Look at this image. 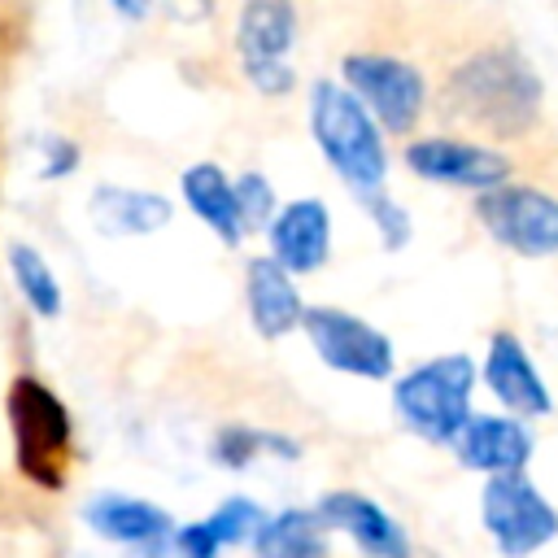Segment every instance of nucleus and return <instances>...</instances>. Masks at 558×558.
<instances>
[{"label": "nucleus", "mask_w": 558, "mask_h": 558, "mask_svg": "<svg viewBox=\"0 0 558 558\" xmlns=\"http://www.w3.org/2000/svg\"><path fill=\"white\" fill-rule=\"evenodd\" d=\"M4 266H9L13 292L22 296V305H26L35 318L52 323V318L65 314L61 279H57V270L48 266V257H44L31 240H9V244H4Z\"/></svg>", "instance_id": "obj_19"}, {"label": "nucleus", "mask_w": 558, "mask_h": 558, "mask_svg": "<svg viewBox=\"0 0 558 558\" xmlns=\"http://www.w3.org/2000/svg\"><path fill=\"white\" fill-rule=\"evenodd\" d=\"M292 44H296V9L292 0H244L235 17V52L244 78L262 96H283L296 83L292 70Z\"/></svg>", "instance_id": "obj_6"}, {"label": "nucleus", "mask_w": 558, "mask_h": 558, "mask_svg": "<svg viewBox=\"0 0 558 558\" xmlns=\"http://www.w3.org/2000/svg\"><path fill=\"white\" fill-rule=\"evenodd\" d=\"M174 218V205L161 192L148 187H122V183H96L87 196V222L105 240H135L153 235Z\"/></svg>", "instance_id": "obj_16"}, {"label": "nucleus", "mask_w": 558, "mask_h": 558, "mask_svg": "<svg viewBox=\"0 0 558 558\" xmlns=\"http://www.w3.org/2000/svg\"><path fill=\"white\" fill-rule=\"evenodd\" d=\"M262 453L296 462V458H301V445H296L292 436H283V432H262V427H248V423H227V427H218L214 440H209V458H214L218 466H227V471H244V466H253Z\"/></svg>", "instance_id": "obj_21"}, {"label": "nucleus", "mask_w": 558, "mask_h": 558, "mask_svg": "<svg viewBox=\"0 0 558 558\" xmlns=\"http://www.w3.org/2000/svg\"><path fill=\"white\" fill-rule=\"evenodd\" d=\"M262 523H266V510H262L253 497H227L218 510L205 514V527L214 532V541H218L222 549H231V545H253V536H257Z\"/></svg>", "instance_id": "obj_22"}, {"label": "nucleus", "mask_w": 558, "mask_h": 558, "mask_svg": "<svg viewBox=\"0 0 558 558\" xmlns=\"http://www.w3.org/2000/svg\"><path fill=\"white\" fill-rule=\"evenodd\" d=\"M405 166L427 183L471 187V192H488V187L510 179V161L497 148L466 144V140H445V135H427V140L405 144Z\"/></svg>", "instance_id": "obj_11"}, {"label": "nucleus", "mask_w": 558, "mask_h": 558, "mask_svg": "<svg viewBox=\"0 0 558 558\" xmlns=\"http://www.w3.org/2000/svg\"><path fill=\"white\" fill-rule=\"evenodd\" d=\"M244 301H248V318L257 327L262 340H279L288 331L301 327V292L292 283V275L266 253V257H248L244 266Z\"/></svg>", "instance_id": "obj_17"}, {"label": "nucleus", "mask_w": 558, "mask_h": 558, "mask_svg": "<svg viewBox=\"0 0 558 558\" xmlns=\"http://www.w3.org/2000/svg\"><path fill=\"white\" fill-rule=\"evenodd\" d=\"M78 166H83L78 140H70L65 131H48V135L39 140V166H35V174H39L44 183H61V179H70Z\"/></svg>", "instance_id": "obj_24"}, {"label": "nucleus", "mask_w": 558, "mask_h": 558, "mask_svg": "<svg viewBox=\"0 0 558 558\" xmlns=\"http://www.w3.org/2000/svg\"><path fill=\"white\" fill-rule=\"evenodd\" d=\"M13 462L26 484L39 493H61L70 484L74 462V414L70 405L31 371H17L4 392Z\"/></svg>", "instance_id": "obj_2"}, {"label": "nucleus", "mask_w": 558, "mask_h": 558, "mask_svg": "<svg viewBox=\"0 0 558 558\" xmlns=\"http://www.w3.org/2000/svg\"><path fill=\"white\" fill-rule=\"evenodd\" d=\"M153 4H157V0H109V9H113L122 22H144V17L153 13Z\"/></svg>", "instance_id": "obj_27"}, {"label": "nucleus", "mask_w": 558, "mask_h": 558, "mask_svg": "<svg viewBox=\"0 0 558 558\" xmlns=\"http://www.w3.org/2000/svg\"><path fill=\"white\" fill-rule=\"evenodd\" d=\"M231 192H235V209H240V227H244V235L270 227L279 201H275V187H270V179H266L262 170H244V174L231 183Z\"/></svg>", "instance_id": "obj_23"}, {"label": "nucleus", "mask_w": 558, "mask_h": 558, "mask_svg": "<svg viewBox=\"0 0 558 558\" xmlns=\"http://www.w3.org/2000/svg\"><path fill=\"white\" fill-rule=\"evenodd\" d=\"M445 96L466 122H475L501 140L532 131L541 118V78L514 48H484V52L466 57L449 74Z\"/></svg>", "instance_id": "obj_1"}, {"label": "nucleus", "mask_w": 558, "mask_h": 558, "mask_svg": "<svg viewBox=\"0 0 558 558\" xmlns=\"http://www.w3.org/2000/svg\"><path fill=\"white\" fill-rule=\"evenodd\" d=\"M484 384L488 392L519 418H545L554 410V397L536 371V362L523 353V340L510 331L488 336V357H484Z\"/></svg>", "instance_id": "obj_12"}, {"label": "nucleus", "mask_w": 558, "mask_h": 558, "mask_svg": "<svg viewBox=\"0 0 558 558\" xmlns=\"http://www.w3.org/2000/svg\"><path fill=\"white\" fill-rule=\"evenodd\" d=\"M362 201H366V214H371V222H375L384 248H392V253L405 248V240H410V214H405L392 196H384V192H366Z\"/></svg>", "instance_id": "obj_25"}, {"label": "nucleus", "mask_w": 558, "mask_h": 558, "mask_svg": "<svg viewBox=\"0 0 558 558\" xmlns=\"http://www.w3.org/2000/svg\"><path fill=\"white\" fill-rule=\"evenodd\" d=\"M310 131L327 157V166L357 192H379L384 174H388V153H384V135L375 126V118L362 109V100L331 83L318 78L310 87Z\"/></svg>", "instance_id": "obj_3"}, {"label": "nucleus", "mask_w": 558, "mask_h": 558, "mask_svg": "<svg viewBox=\"0 0 558 558\" xmlns=\"http://www.w3.org/2000/svg\"><path fill=\"white\" fill-rule=\"evenodd\" d=\"M340 74L349 92L362 100V109L384 122V131H410L423 113V74L388 52H353L340 61Z\"/></svg>", "instance_id": "obj_9"}, {"label": "nucleus", "mask_w": 558, "mask_h": 558, "mask_svg": "<svg viewBox=\"0 0 558 558\" xmlns=\"http://www.w3.org/2000/svg\"><path fill=\"white\" fill-rule=\"evenodd\" d=\"M480 523L493 536L501 558H532L536 549H545L558 536V510L523 471H506V475L484 480Z\"/></svg>", "instance_id": "obj_5"}, {"label": "nucleus", "mask_w": 558, "mask_h": 558, "mask_svg": "<svg viewBox=\"0 0 558 558\" xmlns=\"http://www.w3.org/2000/svg\"><path fill=\"white\" fill-rule=\"evenodd\" d=\"M453 453L466 471H484V475L523 471L532 458V432L510 414H471L453 436Z\"/></svg>", "instance_id": "obj_15"}, {"label": "nucleus", "mask_w": 558, "mask_h": 558, "mask_svg": "<svg viewBox=\"0 0 558 558\" xmlns=\"http://www.w3.org/2000/svg\"><path fill=\"white\" fill-rule=\"evenodd\" d=\"M480 227L519 257H554L558 253V196L527 183H497L475 201Z\"/></svg>", "instance_id": "obj_7"}, {"label": "nucleus", "mask_w": 558, "mask_h": 558, "mask_svg": "<svg viewBox=\"0 0 558 558\" xmlns=\"http://www.w3.org/2000/svg\"><path fill=\"white\" fill-rule=\"evenodd\" d=\"M257 558H327V523L318 510L288 506L279 514H266V523L253 536Z\"/></svg>", "instance_id": "obj_20"}, {"label": "nucleus", "mask_w": 558, "mask_h": 558, "mask_svg": "<svg viewBox=\"0 0 558 558\" xmlns=\"http://www.w3.org/2000/svg\"><path fill=\"white\" fill-rule=\"evenodd\" d=\"M266 235H270V257L288 275H310L331 253V214L318 196H301V201L275 209Z\"/></svg>", "instance_id": "obj_13"}, {"label": "nucleus", "mask_w": 558, "mask_h": 558, "mask_svg": "<svg viewBox=\"0 0 558 558\" xmlns=\"http://www.w3.org/2000/svg\"><path fill=\"white\" fill-rule=\"evenodd\" d=\"M179 192H183V205L222 240V244H240L244 240V227H240V209H235V192H231V179L218 161H196L179 174Z\"/></svg>", "instance_id": "obj_18"}, {"label": "nucleus", "mask_w": 558, "mask_h": 558, "mask_svg": "<svg viewBox=\"0 0 558 558\" xmlns=\"http://www.w3.org/2000/svg\"><path fill=\"white\" fill-rule=\"evenodd\" d=\"M301 327L314 344V353L340 371V375H357V379H388L397 357H392V340L371 327L366 318L336 310V305H310L301 314Z\"/></svg>", "instance_id": "obj_8"}, {"label": "nucleus", "mask_w": 558, "mask_h": 558, "mask_svg": "<svg viewBox=\"0 0 558 558\" xmlns=\"http://www.w3.org/2000/svg\"><path fill=\"white\" fill-rule=\"evenodd\" d=\"M170 554H174V558H218L222 545L214 541V532L205 527V519H196V523H179V527H174Z\"/></svg>", "instance_id": "obj_26"}, {"label": "nucleus", "mask_w": 558, "mask_h": 558, "mask_svg": "<svg viewBox=\"0 0 558 558\" xmlns=\"http://www.w3.org/2000/svg\"><path fill=\"white\" fill-rule=\"evenodd\" d=\"M471 392H475V362L466 353H445L405 371L392 384V405L418 440L453 445V436L471 418Z\"/></svg>", "instance_id": "obj_4"}, {"label": "nucleus", "mask_w": 558, "mask_h": 558, "mask_svg": "<svg viewBox=\"0 0 558 558\" xmlns=\"http://www.w3.org/2000/svg\"><path fill=\"white\" fill-rule=\"evenodd\" d=\"M83 523L100 541L122 545V549H135L140 558H166L170 554V536H174V519H170L166 506L144 501V497H131V493H113V488L87 497Z\"/></svg>", "instance_id": "obj_10"}, {"label": "nucleus", "mask_w": 558, "mask_h": 558, "mask_svg": "<svg viewBox=\"0 0 558 558\" xmlns=\"http://www.w3.org/2000/svg\"><path fill=\"white\" fill-rule=\"evenodd\" d=\"M318 519L327 527H340L366 558H410V536L405 527L371 497L353 493V488H340V493H327L318 501Z\"/></svg>", "instance_id": "obj_14"}]
</instances>
